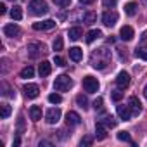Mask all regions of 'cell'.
Segmentation results:
<instances>
[{
    "mask_svg": "<svg viewBox=\"0 0 147 147\" xmlns=\"http://www.w3.org/2000/svg\"><path fill=\"white\" fill-rule=\"evenodd\" d=\"M111 62V50H107L106 47L97 49L92 55H90V64L95 69H106L107 64Z\"/></svg>",
    "mask_w": 147,
    "mask_h": 147,
    "instance_id": "1",
    "label": "cell"
},
{
    "mask_svg": "<svg viewBox=\"0 0 147 147\" xmlns=\"http://www.w3.org/2000/svg\"><path fill=\"white\" fill-rule=\"evenodd\" d=\"M28 9L33 16H43V14L49 12V5H47L45 0H31Z\"/></svg>",
    "mask_w": 147,
    "mask_h": 147,
    "instance_id": "2",
    "label": "cell"
},
{
    "mask_svg": "<svg viewBox=\"0 0 147 147\" xmlns=\"http://www.w3.org/2000/svg\"><path fill=\"white\" fill-rule=\"evenodd\" d=\"M71 87H73V80H71L67 75L55 76V80H54V88H55V92H67Z\"/></svg>",
    "mask_w": 147,
    "mask_h": 147,
    "instance_id": "3",
    "label": "cell"
},
{
    "mask_svg": "<svg viewBox=\"0 0 147 147\" xmlns=\"http://www.w3.org/2000/svg\"><path fill=\"white\" fill-rule=\"evenodd\" d=\"M99 87H100V83H99L97 78H94V76H85L83 78V88H85V92L95 94L99 90Z\"/></svg>",
    "mask_w": 147,
    "mask_h": 147,
    "instance_id": "4",
    "label": "cell"
},
{
    "mask_svg": "<svg viewBox=\"0 0 147 147\" xmlns=\"http://www.w3.org/2000/svg\"><path fill=\"white\" fill-rule=\"evenodd\" d=\"M59 119H61V109H59V107H50V109L45 113V121H47L49 125H55Z\"/></svg>",
    "mask_w": 147,
    "mask_h": 147,
    "instance_id": "5",
    "label": "cell"
},
{
    "mask_svg": "<svg viewBox=\"0 0 147 147\" xmlns=\"http://www.w3.org/2000/svg\"><path fill=\"white\" fill-rule=\"evenodd\" d=\"M47 50H45V45L43 43H38V42H35V43H30L28 45V54H30V57H38L40 54H45Z\"/></svg>",
    "mask_w": 147,
    "mask_h": 147,
    "instance_id": "6",
    "label": "cell"
},
{
    "mask_svg": "<svg viewBox=\"0 0 147 147\" xmlns=\"http://www.w3.org/2000/svg\"><path fill=\"white\" fill-rule=\"evenodd\" d=\"M52 28H55V21L54 19H45V21H40V23L33 24V30H36V31H49Z\"/></svg>",
    "mask_w": 147,
    "mask_h": 147,
    "instance_id": "7",
    "label": "cell"
},
{
    "mask_svg": "<svg viewBox=\"0 0 147 147\" xmlns=\"http://www.w3.org/2000/svg\"><path fill=\"white\" fill-rule=\"evenodd\" d=\"M102 23H104L106 26H114V24L118 23V14H116L114 11H106V12L102 14Z\"/></svg>",
    "mask_w": 147,
    "mask_h": 147,
    "instance_id": "8",
    "label": "cell"
},
{
    "mask_svg": "<svg viewBox=\"0 0 147 147\" xmlns=\"http://www.w3.org/2000/svg\"><path fill=\"white\" fill-rule=\"evenodd\" d=\"M24 95L28 97V99H36L38 95H40V88H38V85H35V83H28V85H24Z\"/></svg>",
    "mask_w": 147,
    "mask_h": 147,
    "instance_id": "9",
    "label": "cell"
},
{
    "mask_svg": "<svg viewBox=\"0 0 147 147\" xmlns=\"http://www.w3.org/2000/svg\"><path fill=\"white\" fill-rule=\"evenodd\" d=\"M116 85H118V88H126V87L130 85V75H128L126 71L118 73V76H116Z\"/></svg>",
    "mask_w": 147,
    "mask_h": 147,
    "instance_id": "10",
    "label": "cell"
},
{
    "mask_svg": "<svg viewBox=\"0 0 147 147\" xmlns=\"http://www.w3.org/2000/svg\"><path fill=\"white\" fill-rule=\"evenodd\" d=\"M4 35H5V36H11V38L19 36V35H21V28H19L18 24H5V26H4Z\"/></svg>",
    "mask_w": 147,
    "mask_h": 147,
    "instance_id": "11",
    "label": "cell"
},
{
    "mask_svg": "<svg viewBox=\"0 0 147 147\" xmlns=\"http://www.w3.org/2000/svg\"><path fill=\"white\" fill-rule=\"evenodd\" d=\"M106 137H107V126L104 123L97 121V125H95V138L97 140H104Z\"/></svg>",
    "mask_w": 147,
    "mask_h": 147,
    "instance_id": "12",
    "label": "cell"
},
{
    "mask_svg": "<svg viewBox=\"0 0 147 147\" xmlns=\"http://www.w3.org/2000/svg\"><path fill=\"white\" fill-rule=\"evenodd\" d=\"M50 71H52V64H50L49 61H42L40 66H38V75H40L42 78H45V76L50 75Z\"/></svg>",
    "mask_w": 147,
    "mask_h": 147,
    "instance_id": "13",
    "label": "cell"
},
{
    "mask_svg": "<svg viewBox=\"0 0 147 147\" xmlns=\"http://www.w3.org/2000/svg\"><path fill=\"white\" fill-rule=\"evenodd\" d=\"M119 36H121V40H125V42L133 40V36H135L133 28H131V26H123V28L119 30Z\"/></svg>",
    "mask_w": 147,
    "mask_h": 147,
    "instance_id": "14",
    "label": "cell"
},
{
    "mask_svg": "<svg viewBox=\"0 0 147 147\" xmlns=\"http://www.w3.org/2000/svg\"><path fill=\"white\" fill-rule=\"evenodd\" d=\"M118 116H119L121 119H125V121H128V119H131V116H133V113H131V109H130V106H118Z\"/></svg>",
    "mask_w": 147,
    "mask_h": 147,
    "instance_id": "15",
    "label": "cell"
},
{
    "mask_svg": "<svg viewBox=\"0 0 147 147\" xmlns=\"http://www.w3.org/2000/svg\"><path fill=\"white\" fill-rule=\"evenodd\" d=\"M66 121H67V125H71V126H76V125H80V123H82V118H80V114H78V113L69 111V113L66 114Z\"/></svg>",
    "mask_w": 147,
    "mask_h": 147,
    "instance_id": "16",
    "label": "cell"
},
{
    "mask_svg": "<svg viewBox=\"0 0 147 147\" xmlns=\"http://www.w3.org/2000/svg\"><path fill=\"white\" fill-rule=\"evenodd\" d=\"M69 59L75 61V62H80L83 59V50L80 47H71L69 49Z\"/></svg>",
    "mask_w": 147,
    "mask_h": 147,
    "instance_id": "17",
    "label": "cell"
},
{
    "mask_svg": "<svg viewBox=\"0 0 147 147\" xmlns=\"http://www.w3.org/2000/svg\"><path fill=\"white\" fill-rule=\"evenodd\" d=\"M128 104H130V109H131L133 114H140L142 104H140V100H138L137 97H130V99H128Z\"/></svg>",
    "mask_w": 147,
    "mask_h": 147,
    "instance_id": "18",
    "label": "cell"
},
{
    "mask_svg": "<svg viewBox=\"0 0 147 147\" xmlns=\"http://www.w3.org/2000/svg\"><path fill=\"white\" fill-rule=\"evenodd\" d=\"M82 35H83V31H82V28H80V26L69 28V31H67V36H69L71 40H80V38H82Z\"/></svg>",
    "mask_w": 147,
    "mask_h": 147,
    "instance_id": "19",
    "label": "cell"
},
{
    "mask_svg": "<svg viewBox=\"0 0 147 147\" xmlns=\"http://www.w3.org/2000/svg\"><path fill=\"white\" fill-rule=\"evenodd\" d=\"M30 116L33 121H40L42 119V107L40 106H31L30 107Z\"/></svg>",
    "mask_w": 147,
    "mask_h": 147,
    "instance_id": "20",
    "label": "cell"
},
{
    "mask_svg": "<svg viewBox=\"0 0 147 147\" xmlns=\"http://www.w3.org/2000/svg\"><path fill=\"white\" fill-rule=\"evenodd\" d=\"M11 18H12L14 21H21V19H23V7L14 5V7L11 9Z\"/></svg>",
    "mask_w": 147,
    "mask_h": 147,
    "instance_id": "21",
    "label": "cell"
},
{
    "mask_svg": "<svg viewBox=\"0 0 147 147\" xmlns=\"http://www.w3.org/2000/svg\"><path fill=\"white\" fill-rule=\"evenodd\" d=\"M102 36V31L100 30H90L88 33H87V43H92V42H95L97 38H100Z\"/></svg>",
    "mask_w": 147,
    "mask_h": 147,
    "instance_id": "22",
    "label": "cell"
},
{
    "mask_svg": "<svg viewBox=\"0 0 147 147\" xmlns=\"http://www.w3.org/2000/svg\"><path fill=\"white\" fill-rule=\"evenodd\" d=\"M33 75H35L33 66H26V67H23V69H21V73H19V76H21V78H24V80L33 78Z\"/></svg>",
    "mask_w": 147,
    "mask_h": 147,
    "instance_id": "23",
    "label": "cell"
},
{
    "mask_svg": "<svg viewBox=\"0 0 147 147\" xmlns=\"http://www.w3.org/2000/svg\"><path fill=\"white\" fill-rule=\"evenodd\" d=\"M11 116V106L9 104H0V118H2V119H7Z\"/></svg>",
    "mask_w": 147,
    "mask_h": 147,
    "instance_id": "24",
    "label": "cell"
},
{
    "mask_svg": "<svg viewBox=\"0 0 147 147\" xmlns=\"http://www.w3.org/2000/svg\"><path fill=\"white\" fill-rule=\"evenodd\" d=\"M95 21H97V12H94V11H88L83 16V23H87V24H94Z\"/></svg>",
    "mask_w": 147,
    "mask_h": 147,
    "instance_id": "25",
    "label": "cell"
},
{
    "mask_svg": "<svg viewBox=\"0 0 147 147\" xmlns=\"http://www.w3.org/2000/svg\"><path fill=\"white\" fill-rule=\"evenodd\" d=\"M125 12H126V16H135L137 14V4L135 2H128L125 5Z\"/></svg>",
    "mask_w": 147,
    "mask_h": 147,
    "instance_id": "26",
    "label": "cell"
},
{
    "mask_svg": "<svg viewBox=\"0 0 147 147\" xmlns=\"http://www.w3.org/2000/svg\"><path fill=\"white\" fill-rule=\"evenodd\" d=\"M76 104L82 107V109H88V99L85 97V95H76Z\"/></svg>",
    "mask_w": 147,
    "mask_h": 147,
    "instance_id": "27",
    "label": "cell"
},
{
    "mask_svg": "<svg viewBox=\"0 0 147 147\" xmlns=\"http://www.w3.org/2000/svg\"><path fill=\"white\" fill-rule=\"evenodd\" d=\"M100 123H104L107 128H114V126H116V119H114L113 116H109V114H107V116H104V118L100 119Z\"/></svg>",
    "mask_w": 147,
    "mask_h": 147,
    "instance_id": "28",
    "label": "cell"
},
{
    "mask_svg": "<svg viewBox=\"0 0 147 147\" xmlns=\"http://www.w3.org/2000/svg\"><path fill=\"white\" fill-rule=\"evenodd\" d=\"M118 140H121V142H128V144H133V140H131V137H130L128 131H119V133H118Z\"/></svg>",
    "mask_w": 147,
    "mask_h": 147,
    "instance_id": "29",
    "label": "cell"
},
{
    "mask_svg": "<svg viewBox=\"0 0 147 147\" xmlns=\"http://www.w3.org/2000/svg\"><path fill=\"white\" fill-rule=\"evenodd\" d=\"M52 47H54V50H62V47H64V40H62V36H57L55 40H54V43H52Z\"/></svg>",
    "mask_w": 147,
    "mask_h": 147,
    "instance_id": "30",
    "label": "cell"
},
{
    "mask_svg": "<svg viewBox=\"0 0 147 147\" xmlns=\"http://www.w3.org/2000/svg\"><path fill=\"white\" fill-rule=\"evenodd\" d=\"M49 102H52V104H61V102H62V97H61L59 94H50V95H49Z\"/></svg>",
    "mask_w": 147,
    "mask_h": 147,
    "instance_id": "31",
    "label": "cell"
},
{
    "mask_svg": "<svg viewBox=\"0 0 147 147\" xmlns=\"http://www.w3.org/2000/svg\"><path fill=\"white\" fill-rule=\"evenodd\" d=\"M135 57H138V59H144V61H147V50H144V49L137 47V50H135Z\"/></svg>",
    "mask_w": 147,
    "mask_h": 147,
    "instance_id": "32",
    "label": "cell"
},
{
    "mask_svg": "<svg viewBox=\"0 0 147 147\" xmlns=\"http://www.w3.org/2000/svg\"><path fill=\"white\" fill-rule=\"evenodd\" d=\"M111 99H113L114 102H119V100L123 99V92H119V90H113V94H111Z\"/></svg>",
    "mask_w": 147,
    "mask_h": 147,
    "instance_id": "33",
    "label": "cell"
},
{
    "mask_svg": "<svg viewBox=\"0 0 147 147\" xmlns=\"http://www.w3.org/2000/svg\"><path fill=\"white\" fill-rule=\"evenodd\" d=\"M102 104H104V99H102V97H97V99L94 100V109H95V111H100V109L104 107Z\"/></svg>",
    "mask_w": 147,
    "mask_h": 147,
    "instance_id": "34",
    "label": "cell"
},
{
    "mask_svg": "<svg viewBox=\"0 0 147 147\" xmlns=\"http://www.w3.org/2000/svg\"><path fill=\"white\" fill-rule=\"evenodd\" d=\"M92 142H94L92 137H83V138L80 140V145H82V147H87V145H92Z\"/></svg>",
    "mask_w": 147,
    "mask_h": 147,
    "instance_id": "35",
    "label": "cell"
},
{
    "mask_svg": "<svg viewBox=\"0 0 147 147\" xmlns=\"http://www.w3.org/2000/svg\"><path fill=\"white\" fill-rule=\"evenodd\" d=\"M102 5L106 9H113V7H116V0H102Z\"/></svg>",
    "mask_w": 147,
    "mask_h": 147,
    "instance_id": "36",
    "label": "cell"
},
{
    "mask_svg": "<svg viewBox=\"0 0 147 147\" xmlns=\"http://www.w3.org/2000/svg\"><path fill=\"white\" fill-rule=\"evenodd\" d=\"M52 2H54L55 5H59V7H67V5L71 4V0H52Z\"/></svg>",
    "mask_w": 147,
    "mask_h": 147,
    "instance_id": "37",
    "label": "cell"
},
{
    "mask_svg": "<svg viewBox=\"0 0 147 147\" xmlns=\"http://www.w3.org/2000/svg\"><path fill=\"white\" fill-rule=\"evenodd\" d=\"M54 64H55V66H66V61H64L61 55H55V57H54Z\"/></svg>",
    "mask_w": 147,
    "mask_h": 147,
    "instance_id": "38",
    "label": "cell"
},
{
    "mask_svg": "<svg viewBox=\"0 0 147 147\" xmlns=\"http://www.w3.org/2000/svg\"><path fill=\"white\" fill-rule=\"evenodd\" d=\"M23 130H24V118H23V116H19V119H18V131L21 133Z\"/></svg>",
    "mask_w": 147,
    "mask_h": 147,
    "instance_id": "39",
    "label": "cell"
},
{
    "mask_svg": "<svg viewBox=\"0 0 147 147\" xmlns=\"http://www.w3.org/2000/svg\"><path fill=\"white\" fill-rule=\"evenodd\" d=\"M140 45H142V47H145V45H147V31H144V33H142V36H140Z\"/></svg>",
    "mask_w": 147,
    "mask_h": 147,
    "instance_id": "40",
    "label": "cell"
},
{
    "mask_svg": "<svg viewBox=\"0 0 147 147\" xmlns=\"http://www.w3.org/2000/svg\"><path fill=\"white\" fill-rule=\"evenodd\" d=\"M94 2H95V0H80V4H83V5H90Z\"/></svg>",
    "mask_w": 147,
    "mask_h": 147,
    "instance_id": "41",
    "label": "cell"
},
{
    "mask_svg": "<svg viewBox=\"0 0 147 147\" xmlns=\"http://www.w3.org/2000/svg\"><path fill=\"white\" fill-rule=\"evenodd\" d=\"M5 12H7V7L4 4H0V14H5Z\"/></svg>",
    "mask_w": 147,
    "mask_h": 147,
    "instance_id": "42",
    "label": "cell"
},
{
    "mask_svg": "<svg viewBox=\"0 0 147 147\" xmlns=\"http://www.w3.org/2000/svg\"><path fill=\"white\" fill-rule=\"evenodd\" d=\"M38 145H40V147H42V145H52V142H49V140H40Z\"/></svg>",
    "mask_w": 147,
    "mask_h": 147,
    "instance_id": "43",
    "label": "cell"
},
{
    "mask_svg": "<svg viewBox=\"0 0 147 147\" xmlns=\"http://www.w3.org/2000/svg\"><path fill=\"white\" fill-rule=\"evenodd\" d=\"M19 144H21V138H19V137H16V138H14V145H19Z\"/></svg>",
    "mask_w": 147,
    "mask_h": 147,
    "instance_id": "44",
    "label": "cell"
},
{
    "mask_svg": "<svg viewBox=\"0 0 147 147\" xmlns=\"http://www.w3.org/2000/svg\"><path fill=\"white\" fill-rule=\"evenodd\" d=\"M144 97H145V99H147V85H145V87H144Z\"/></svg>",
    "mask_w": 147,
    "mask_h": 147,
    "instance_id": "45",
    "label": "cell"
},
{
    "mask_svg": "<svg viewBox=\"0 0 147 147\" xmlns=\"http://www.w3.org/2000/svg\"><path fill=\"white\" fill-rule=\"evenodd\" d=\"M12 2H14V0H12Z\"/></svg>",
    "mask_w": 147,
    "mask_h": 147,
    "instance_id": "46",
    "label": "cell"
}]
</instances>
